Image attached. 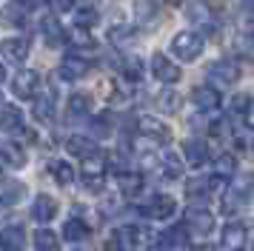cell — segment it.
I'll list each match as a JSON object with an SVG mask.
<instances>
[{
    "instance_id": "cell-24",
    "label": "cell",
    "mask_w": 254,
    "mask_h": 251,
    "mask_svg": "<svg viewBox=\"0 0 254 251\" xmlns=\"http://www.w3.org/2000/svg\"><path fill=\"white\" fill-rule=\"evenodd\" d=\"M186 197H189L194 205H203L208 197H211V186H208V180H200V177H197V180H189L186 183Z\"/></svg>"
},
{
    "instance_id": "cell-25",
    "label": "cell",
    "mask_w": 254,
    "mask_h": 251,
    "mask_svg": "<svg viewBox=\"0 0 254 251\" xmlns=\"http://www.w3.org/2000/svg\"><path fill=\"white\" fill-rule=\"evenodd\" d=\"M231 191L237 194L243 203H252L254 200V174L252 171H243L240 177L231 183Z\"/></svg>"
},
{
    "instance_id": "cell-4",
    "label": "cell",
    "mask_w": 254,
    "mask_h": 251,
    "mask_svg": "<svg viewBox=\"0 0 254 251\" xmlns=\"http://www.w3.org/2000/svg\"><path fill=\"white\" fill-rule=\"evenodd\" d=\"M220 243H223V249L226 251H243L246 249V243H249V226L240 223V220L226 223L223 231H220Z\"/></svg>"
},
{
    "instance_id": "cell-26",
    "label": "cell",
    "mask_w": 254,
    "mask_h": 251,
    "mask_svg": "<svg viewBox=\"0 0 254 251\" xmlns=\"http://www.w3.org/2000/svg\"><path fill=\"white\" fill-rule=\"evenodd\" d=\"M63 237L69 240V243H83V240L89 237V226L83 223L80 217H71V220H66V226H63Z\"/></svg>"
},
{
    "instance_id": "cell-21",
    "label": "cell",
    "mask_w": 254,
    "mask_h": 251,
    "mask_svg": "<svg viewBox=\"0 0 254 251\" xmlns=\"http://www.w3.org/2000/svg\"><path fill=\"white\" fill-rule=\"evenodd\" d=\"M40 34H43V40H46L49 46H60L63 40H66V32H63V26H60L58 17H43V23H40Z\"/></svg>"
},
{
    "instance_id": "cell-31",
    "label": "cell",
    "mask_w": 254,
    "mask_h": 251,
    "mask_svg": "<svg viewBox=\"0 0 254 251\" xmlns=\"http://www.w3.org/2000/svg\"><path fill=\"white\" fill-rule=\"evenodd\" d=\"M20 197H23V186H20V183L9 180V183L0 186V205H14Z\"/></svg>"
},
{
    "instance_id": "cell-44",
    "label": "cell",
    "mask_w": 254,
    "mask_h": 251,
    "mask_svg": "<svg viewBox=\"0 0 254 251\" xmlns=\"http://www.w3.org/2000/svg\"><path fill=\"white\" fill-rule=\"evenodd\" d=\"M3 80H6V66L0 63V83H3Z\"/></svg>"
},
{
    "instance_id": "cell-27",
    "label": "cell",
    "mask_w": 254,
    "mask_h": 251,
    "mask_svg": "<svg viewBox=\"0 0 254 251\" xmlns=\"http://www.w3.org/2000/svg\"><path fill=\"white\" fill-rule=\"evenodd\" d=\"M49 171H52V177L60 186H71L74 183V169H71V163H66V160H52L49 163Z\"/></svg>"
},
{
    "instance_id": "cell-11",
    "label": "cell",
    "mask_w": 254,
    "mask_h": 251,
    "mask_svg": "<svg viewBox=\"0 0 254 251\" xmlns=\"http://www.w3.org/2000/svg\"><path fill=\"white\" fill-rule=\"evenodd\" d=\"M151 71H154V77L160 80V83H166V86L177 83V80H180V74H183V71H180V66H177V63H172V60H169L166 55H160V52L151 57Z\"/></svg>"
},
{
    "instance_id": "cell-2",
    "label": "cell",
    "mask_w": 254,
    "mask_h": 251,
    "mask_svg": "<svg viewBox=\"0 0 254 251\" xmlns=\"http://www.w3.org/2000/svg\"><path fill=\"white\" fill-rule=\"evenodd\" d=\"M186 17L194 23L197 29L203 34H214L217 32V23H214V11L208 6L206 0H194V3H189V9H186ZM197 32V34H200Z\"/></svg>"
},
{
    "instance_id": "cell-6",
    "label": "cell",
    "mask_w": 254,
    "mask_h": 251,
    "mask_svg": "<svg viewBox=\"0 0 254 251\" xmlns=\"http://www.w3.org/2000/svg\"><path fill=\"white\" fill-rule=\"evenodd\" d=\"M186 228H189V234H194V237H208L211 231H214V214L206 211V208H189V214H186Z\"/></svg>"
},
{
    "instance_id": "cell-16",
    "label": "cell",
    "mask_w": 254,
    "mask_h": 251,
    "mask_svg": "<svg viewBox=\"0 0 254 251\" xmlns=\"http://www.w3.org/2000/svg\"><path fill=\"white\" fill-rule=\"evenodd\" d=\"M183 157H186V163H189L191 169H200V166L208 163V146L203 143V140H186Z\"/></svg>"
},
{
    "instance_id": "cell-17",
    "label": "cell",
    "mask_w": 254,
    "mask_h": 251,
    "mask_svg": "<svg viewBox=\"0 0 254 251\" xmlns=\"http://www.w3.org/2000/svg\"><path fill=\"white\" fill-rule=\"evenodd\" d=\"M89 74V60H83V57H77V55H71V57H66L63 63H60V77L63 80H80V77H86Z\"/></svg>"
},
{
    "instance_id": "cell-15",
    "label": "cell",
    "mask_w": 254,
    "mask_h": 251,
    "mask_svg": "<svg viewBox=\"0 0 254 251\" xmlns=\"http://www.w3.org/2000/svg\"><path fill=\"white\" fill-rule=\"evenodd\" d=\"M191 103H194L200 112H214L220 106V94H217V89L214 86H197L194 91H191Z\"/></svg>"
},
{
    "instance_id": "cell-39",
    "label": "cell",
    "mask_w": 254,
    "mask_h": 251,
    "mask_svg": "<svg viewBox=\"0 0 254 251\" xmlns=\"http://www.w3.org/2000/svg\"><path fill=\"white\" fill-rule=\"evenodd\" d=\"M92 128H94V134H97V137L112 134V114L106 112V114H100V117H94V120H92Z\"/></svg>"
},
{
    "instance_id": "cell-18",
    "label": "cell",
    "mask_w": 254,
    "mask_h": 251,
    "mask_svg": "<svg viewBox=\"0 0 254 251\" xmlns=\"http://www.w3.org/2000/svg\"><path fill=\"white\" fill-rule=\"evenodd\" d=\"M23 246H26V231L20 226L0 228V249L3 251H23Z\"/></svg>"
},
{
    "instance_id": "cell-22",
    "label": "cell",
    "mask_w": 254,
    "mask_h": 251,
    "mask_svg": "<svg viewBox=\"0 0 254 251\" xmlns=\"http://www.w3.org/2000/svg\"><path fill=\"white\" fill-rule=\"evenodd\" d=\"M160 169L166 180H180L186 171V160H180V154H174V151H166L160 160Z\"/></svg>"
},
{
    "instance_id": "cell-19",
    "label": "cell",
    "mask_w": 254,
    "mask_h": 251,
    "mask_svg": "<svg viewBox=\"0 0 254 251\" xmlns=\"http://www.w3.org/2000/svg\"><path fill=\"white\" fill-rule=\"evenodd\" d=\"M134 17H137V23L146 26V29L157 26V20H160L157 3H154V0H134Z\"/></svg>"
},
{
    "instance_id": "cell-3",
    "label": "cell",
    "mask_w": 254,
    "mask_h": 251,
    "mask_svg": "<svg viewBox=\"0 0 254 251\" xmlns=\"http://www.w3.org/2000/svg\"><path fill=\"white\" fill-rule=\"evenodd\" d=\"M206 74L211 86H234L240 80V66L234 60H214Z\"/></svg>"
},
{
    "instance_id": "cell-7",
    "label": "cell",
    "mask_w": 254,
    "mask_h": 251,
    "mask_svg": "<svg viewBox=\"0 0 254 251\" xmlns=\"http://www.w3.org/2000/svg\"><path fill=\"white\" fill-rule=\"evenodd\" d=\"M143 214L151 220H172L177 214V200L172 194H154L149 203L143 205Z\"/></svg>"
},
{
    "instance_id": "cell-33",
    "label": "cell",
    "mask_w": 254,
    "mask_h": 251,
    "mask_svg": "<svg viewBox=\"0 0 254 251\" xmlns=\"http://www.w3.org/2000/svg\"><path fill=\"white\" fill-rule=\"evenodd\" d=\"M120 68H123V77L131 80V83L143 80V60H140V57H126Z\"/></svg>"
},
{
    "instance_id": "cell-36",
    "label": "cell",
    "mask_w": 254,
    "mask_h": 251,
    "mask_svg": "<svg viewBox=\"0 0 254 251\" xmlns=\"http://www.w3.org/2000/svg\"><path fill=\"white\" fill-rule=\"evenodd\" d=\"M3 23H9V26H23V23H26L23 6H17V3L6 6V9H3Z\"/></svg>"
},
{
    "instance_id": "cell-8",
    "label": "cell",
    "mask_w": 254,
    "mask_h": 251,
    "mask_svg": "<svg viewBox=\"0 0 254 251\" xmlns=\"http://www.w3.org/2000/svg\"><path fill=\"white\" fill-rule=\"evenodd\" d=\"M189 240H191V234H189L186 223H177V226L166 228L160 237H157V249L160 251H177V249H186Z\"/></svg>"
},
{
    "instance_id": "cell-40",
    "label": "cell",
    "mask_w": 254,
    "mask_h": 251,
    "mask_svg": "<svg viewBox=\"0 0 254 251\" xmlns=\"http://www.w3.org/2000/svg\"><path fill=\"white\" fill-rule=\"evenodd\" d=\"M131 29H128V26H115V29H112V32H109V37H112V40H115V43H128V40H131Z\"/></svg>"
},
{
    "instance_id": "cell-38",
    "label": "cell",
    "mask_w": 254,
    "mask_h": 251,
    "mask_svg": "<svg viewBox=\"0 0 254 251\" xmlns=\"http://www.w3.org/2000/svg\"><path fill=\"white\" fill-rule=\"evenodd\" d=\"M74 23H77L80 29H89V26H94V23H97V9H92V6H83V9H77V14H74Z\"/></svg>"
},
{
    "instance_id": "cell-37",
    "label": "cell",
    "mask_w": 254,
    "mask_h": 251,
    "mask_svg": "<svg viewBox=\"0 0 254 251\" xmlns=\"http://www.w3.org/2000/svg\"><path fill=\"white\" fill-rule=\"evenodd\" d=\"M180 103H183V100H180V94H177V91H172V89L160 94V109L166 114H174L177 109H180Z\"/></svg>"
},
{
    "instance_id": "cell-32",
    "label": "cell",
    "mask_w": 254,
    "mask_h": 251,
    "mask_svg": "<svg viewBox=\"0 0 254 251\" xmlns=\"http://www.w3.org/2000/svg\"><path fill=\"white\" fill-rule=\"evenodd\" d=\"M66 40H69L74 49H94V40H92V34H89V29H80V26H74V29L66 34Z\"/></svg>"
},
{
    "instance_id": "cell-13",
    "label": "cell",
    "mask_w": 254,
    "mask_h": 251,
    "mask_svg": "<svg viewBox=\"0 0 254 251\" xmlns=\"http://www.w3.org/2000/svg\"><path fill=\"white\" fill-rule=\"evenodd\" d=\"M66 151L69 154H74V157L80 160H92L100 154V148H97V143H94L92 137H83V134H74L66 140Z\"/></svg>"
},
{
    "instance_id": "cell-14",
    "label": "cell",
    "mask_w": 254,
    "mask_h": 251,
    "mask_svg": "<svg viewBox=\"0 0 254 251\" xmlns=\"http://www.w3.org/2000/svg\"><path fill=\"white\" fill-rule=\"evenodd\" d=\"M32 217H35L37 223H52L58 217V200L49 197V194H37L35 205H32Z\"/></svg>"
},
{
    "instance_id": "cell-20",
    "label": "cell",
    "mask_w": 254,
    "mask_h": 251,
    "mask_svg": "<svg viewBox=\"0 0 254 251\" xmlns=\"http://www.w3.org/2000/svg\"><path fill=\"white\" fill-rule=\"evenodd\" d=\"M0 160H3L6 166H12V169L26 166L23 148H20V143H12V140H3V143H0Z\"/></svg>"
},
{
    "instance_id": "cell-23",
    "label": "cell",
    "mask_w": 254,
    "mask_h": 251,
    "mask_svg": "<svg viewBox=\"0 0 254 251\" xmlns=\"http://www.w3.org/2000/svg\"><path fill=\"white\" fill-rule=\"evenodd\" d=\"M117 186H120V194L123 197H137L143 191V177L134 174V171H120L117 174Z\"/></svg>"
},
{
    "instance_id": "cell-35",
    "label": "cell",
    "mask_w": 254,
    "mask_h": 251,
    "mask_svg": "<svg viewBox=\"0 0 254 251\" xmlns=\"http://www.w3.org/2000/svg\"><path fill=\"white\" fill-rule=\"evenodd\" d=\"M214 166H217V171H214L217 177H231L234 169H237V157H234V154H220Z\"/></svg>"
},
{
    "instance_id": "cell-46",
    "label": "cell",
    "mask_w": 254,
    "mask_h": 251,
    "mask_svg": "<svg viewBox=\"0 0 254 251\" xmlns=\"http://www.w3.org/2000/svg\"><path fill=\"white\" fill-rule=\"evenodd\" d=\"M0 106H3V97H0Z\"/></svg>"
},
{
    "instance_id": "cell-12",
    "label": "cell",
    "mask_w": 254,
    "mask_h": 251,
    "mask_svg": "<svg viewBox=\"0 0 254 251\" xmlns=\"http://www.w3.org/2000/svg\"><path fill=\"white\" fill-rule=\"evenodd\" d=\"M0 55H3L6 63H23L29 57V40H23V37H6L0 43Z\"/></svg>"
},
{
    "instance_id": "cell-5",
    "label": "cell",
    "mask_w": 254,
    "mask_h": 251,
    "mask_svg": "<svg viewBox=\"0 0 254 251\" xmlns=\"http://www.w3.org/2000/svg\"><path fill=\"white\" fill-rule=\"evenodd\" d=\"M103 183H106V160L103 154H97V157L86 160V166H83V186L92 194H100Z\"/></svg>"
},
{
    "instance_id": "cell-41",
    "label": "cell",
    "mask_w": 254,
    "mask_h": 251,
    "mask_svg": "<svg viewBox=\"0 0 254 251\" xmlns=\"http://www.w3.org/2000/svg\"><path fill=\"white\" fill-rule=\"evenodd\" d=\"M240 117H243V123L249 126V128H254V100H249V106L240 112Z\"/></svg>"
},
{
    "instance_id": "cell-43",
    "label": "cell",
    "mask_w": 254,
    "mask_h": 251,
    "mask_svg": "<svg viewBox=\"0 0 254 251\" xmlns=\"http://www.w3.org/2000/svg\"><path fill=\"white\" fill-rule=\"evenodd\" d=\"M17 6H23V9H37L40 6V0H14Z\"/></svg>"
},
{
    "instance_id": "cell-29",
    "label": "cell",
    "mask_w": 254,
    "mask_h": 251,
    "mask_svg": "<svg viewBox=\"0 0 254 251\" xmlns=\"http://www.w3.org/2000/svg\"><path fill=\"white\" fill-rule=\"evenodd\" d=\"M20 126H23L20 109H14V106H3V109H0V128L14 131V128H20Z\"/></svg>"
},
{
    "instance_id": "cell-47",
    "label": "cell",
    "mask_w": 254,
    "mask_h": 251,
    "mask_svg": "<svg viewBox=\"0 0 254 251\" xmlns=\"http://www.w3.org/2000/svg\"><path fill=\"white\" fill-rule=\"evenodd\" d=\"M252 251H254V246H252Z\"/></svg>"
},
{
    "instance_id": "cell-34",
    "label": "cell",
    "mask_w": 254,
    "mask_h": 251,
    "mask_svg": "<svg viewBox=\"0 0 254 251\" xmlns=\"http://www.w3.org/2000/svg\"><path fill=\"white\" fill-rule=\"evenodd\" d=\"M35 243H37V249H40V251H60V240L55 237L49 228H37Z\"/></svg>"
},
{
    "instance_id": "cell-45",
    "label": "cell",
    "mask_w": 254,
    "mask_h": 251,
    "mask_svg": "<svg viewBox=\"0 0 254 251\" xmlns=\"http://www.w3.org/2000/svg\"><path fill=\"white\" fill-rule=\"evenodd\" d=\"M166 3H169V6H177V3H183V0H166Z\"/></svg>"
},
{
    "instance_id": "cell-9",
    "label": "cell",
    "mask_w": 254,
    "mask_h": 251,
    "mask_svg": "<svg viewBox=\"0 0 254 251\" xmlns=\"http://www.w3.org/2000/svg\"><path fill=\"white\" fill-rule=\"evenodd\" d=\"M137 131L143 137H149L151 143H169L172 140V128L163 123V120H157V117H140Z\"/></svg>"
},
{
    "instance_id": "cell-42",
    "label": "cell",
    "mask_w": 254,
    "mask_h": 251,
    "mask_svg": "<svg viewBox=\"0 0 254 251\" xmlns=\"http://www.w3.org/2000/svg\"><path fill=\"white\" fill-rule=\"evenodd\" d=\"M49 3H52L58 11H66V9H71V3H74V0H49Z\"/></svg>"
},
{
    "instance_id": "cell-10",
    "label": "cell",
    "mask_w": 254,
    "mask_h": 251,
    "mask_svg": "<svg viewBox=\"0 0 254 251\" xmlns=\"http://www.w3.org/2000/svg\"><path fill=\"white\" fill-rule=\"evenodd\" d=\"M37 89H40V74L32 71V68H23V71L12 80V91L20 100H32L37 94Z\"/></svg>"
},
{
    "instance_id": "cell-30",
    "label": "cell",
    "mask_w": 254,
    "mask_h": 251,
    "mask_svg": "<svg viewBox=\"0 0 254 251\" xmlns=\"http://www.w3.org/2000/svg\"><path fill=\"white\" fill-rule=\"evenodd\" d=\"M89 112H92V97L89 94H71L69 97V114L71 117H89Z\"/></svg>"
},
{
    "instance_id": "cell-28",
    "label": "cell",
    "mask_w": 254,
    "mask_h": 251,
    "mask_svg": "<svg viewBox=\"0 0 254 251\" xmlns=\"http://www.w3.org/2000/svg\"><path fill=\"white\" fill-rule=\"evenodd\" d=\"M35 117L43 120V123H52V120H55V91H46V94L35 103Z\"/></svg>"
},
{
    "instance_id": "cell-1",
    "label": "cell",
    "mask_w": 254,
    "mask_h": 251,
    "mask_svg": "<svg viewBox=\"0 0 254 251\" xmlns=\"http://www.w3.org/2000/svg\"><path fill=\"white\" fill-rule=\"evenodd\" d=\"M203 49H206V40H203V34H197V32H177L172 40L174 57L183 60V63L197 60V57L203 55Z\"/></svg>"
}]
</instances>
